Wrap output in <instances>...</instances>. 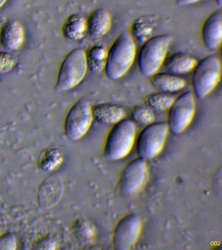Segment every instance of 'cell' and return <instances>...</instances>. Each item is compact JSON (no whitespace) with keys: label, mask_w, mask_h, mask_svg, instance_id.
I'll return each mask as SVG.
<instances>
[{"label":"cell","mask_w":222,"mask_h":250,"mask_svg":"<svg viewBox=\"0 0 222 250\" xmlns=\"http://www.w3.org/2000/svg\"><path fill=\"white\" fill-rule=\"evenodd\" d=\"M191 76V85L195 97L202 99L214 91L220 83L222 64L214 55L204 57L198 61Z\"/></svg>","instance_id":"cell-4"},{"label":"cell","mask_w":222,"mask_h":250,"mask_svg":"<svg viewBox=\"0 0 222 250\" xmlns=\"http://www.w3.org/2000/svg\"><path fill=\"white\" fill-rule=\"evenodd\" d=\"M148 176L146 160L139 157L130 160L122 168L118 181V190L122 197H130L137 194Z\"/></svg>","instance_id":"cell-9"},{"label":"cell","mask_w":222,"mask_h":250,"mask_svg":"<svg viewBox=\"0 0 222 250\" xmlns=\"http://www.w3.org/2000/svg\"><path fill=\"white\" fill-rule=\"evenodd\" d=\"M175 98L170 93L161 92L150 94L145 97V102L150 108L158 111H164L168 110Z\"/></svg>","instance_id":"cell-20"},{"label":"cell","mask_w":222,"mask_h":250,"mask_svg":"<svg viewBox=\"0 0 222 250\" xmlns=\"http://www.w3.org/2000/svg\"><path fill=\"white\" fill-rule=\"evenodd\" d=\"M196 97L192 92H184L175 97L167 110V126L169 132L178 135L184 132L194 118Z\"/></svg>","instance_id":"cell-7"},{"label":"cell","mask_w":222,"mask_h":250,"mask_svg":"<svg viewBox=\"0 0 222 250\" xmlns=\"http://www.w3.org/2000/svg\"><path fill=\"white\" fill-rule=\"evenodd\" d=\"M202 44L210 50L218 49L222 41V12L216 10L210 13L202 23L201 29Z\"/></svg>","instance_id":"cell-11"},{"label":"cell","mask_w":222,"mask_h":250,"mask_svg":"<svg viewBox=\"0 0 222 250\" xmlns=\"http://www.w3.org/2000/svg\"><path fill=\"white\" fill-rule=\"evenodd\" d=\"M169 130L166 123L153 122L143 127L136 136V151L141 159L151 160L164 147Z\"/></svg>","instance_id":"cell-6"},{"label":"cell","mask_w":222,"mask_h":250,"mask_svg":"<svg viewBox=\"0 0 222 250\" xmlns=\"http://www.w3.org/2000/svg\"><path fill=\"white\" fill-rule=\"evenodd\" d=\"M200 1V0H176V3L179 6H188L192 5Z\"/></svg>","instance_id":"cell-24"},{"label":"cell","mask_w":222,"mask_h":250,"mask_svg":"<svg viewBox=\"0 0 222 250\" xmlns=\"http://www.w3.org/2000/svg\"><path fill=\"white\" fill-rule=\"evenodd\" d=\"M136 124L124 118L112 125L105 141L104 155L107 159L117 161L126 157L135 145Z\"/></svg>","instance_id":"cell-2"},{"label":"cell","mask_w":222,"mask_h":250,"mask_svg":"<svg viewBox=\"0 0 222 250\" xmlns=\"http://www.w3.org/2000/svg\"><path fill=\"white\" fill-rule=\"evenodd\" d=\"M92 106L87 100L76 102L66 115L64 131L69 140L77 141L84 136L92 125Z\"/></svg>","instance_id":"cell-8"},{"label":"cell","mask_w":222,"mask_h":250,"mask_svg":"<svg viewBox=\"0 0 222 250\" xmlns=\"http://www.w3.org/2000/svg\"><path fill=\"white\" fill-rule=\"evenodd\" d=\"M87 33L91 38L98 39L104 37L112 25V18L108 10L97 9L86 19Z\"/></svg>","instance_id":"cell-12"},{"label":"cell","mask_w":222,"mask_h":250,"mask_svg":"<svg viewBox=\"0 0 222 250\" xmlns=\"http://www.w3.org/2000/svg\"><path fill=\"white\" fill-rule=\"evenodd\" d=\"M108 49L102 44L91 46L87 52L86 60L88 69L94 72L104 70L107 58Z\"/></svg>","instance_id":"cell-18"},{"label":"cell","mask_w":222,"mask_h":250,"mask_svg":"<svg viewBox=\"0 0 222 250\" xmlns=\"http://www.w3.org/2000/svg\"><path fill=\"white\" fill-rule=\"evenodd\" d=\"M17 64V57L11 53L0 52V74L11 71Z\"/></svg>","instance_id":"cell-22"},{"label":"cell","mask_w":222,"mask_h":250,"mask_svg":"<svg viewBox=\"0 0 222 250\" xmlns=\"http://www.w3.org/2000/svg\"><path fill=\"white\" fill-rule=\"evenodd\" d=\"M197 62L198 60L194 57L177 52L167 56L162 66L166 72L181 76L191 73Z\"/></svg>","instance_id":"cell-15"},{"label":"cell","mask_w":222,"mask_h":250,"mask_svg":"<svg viewBox=\"0 0 222 250\" xmlns=\"http://www.w3.org/2000/svg\"><path fill=\"white\" fill-rule=\"evenodd\" d=\"M141 231V222L135 213L121 219L115 226L112 235L113 247L116 250H128L138 242Z\"/></svg>","instance_id":"cell-10"},{"label":"cell","mask_w":222,"mask_h":250,"mask_svg":"<svg viewBox=\"0 0 222 250\" xmlns=\"http://www.w3.org/2000/svg\"><path fill=\"white\" fill-rule=\"evenodd\" d=\"M153 29V23L151 21L147 18L140 17L132 23L129 33L136 43L141 44L152 37Z\"/></svg>","instance_id":"cell-19"},{"label":"cell","mask_w":222,"mask_h":250,"mask_svg":"<svg viewBox=\"0 0 222 250\" xmlns=\"http://www.w3.org/2000/svg\"><path fill=\"white\" fill-rule=\"evenodd\" d=\"M137 46L130 33L122 31L107 53L104 73L109 79H120L131 68L137 56Z\"/></svg>","instance_id":"cell-1"},{"label":"cell","mask_w":222,"mask_h":250,"mask_svg":"<svg viewBox=\"0 0 222 250\" xmlns=\"http://www.w3.org/2000/svg\"><path fill=\"white\" fill-rule=\"evenodd\" d=\"M24 30L19 21H7L0 30V41L4 48L9 50H17L24 42Z\"/></svg>","instance_id":"cell-14"},{"label":"cell","mask_w":222,"mask_h":250,"mask_svg":"<svg viewBox=\"0 0 222 250\" xmlns=\"http://www.w3.org/2000/svg\"><path fill=\"white\" fill-rule=\"evenodd\" d=\"M16 247L15 236L11 233H5L0 236V250H13Z\"/></svg>","instance_id":"cell-23"},{"label":"cell","mask_w":222,"mask_h":250,"mask_svg":"<svg viewBox=\"0 0 222 250\" xmlns=\"http://www.w3.org/2000/svg\"><path fill=\"white\" fill-rule=\"evenodd\" d=\"M129 119L136 125L145 126L155 122V115L153 109L147 105H136L130 111Z\"/></svg>","instance_id":"cell-21"},{"label":"cell","mask_w":222,"mask_h":250,"mask_svg":"<svg viewBox=\"0 0 222 250\" xmlns=\"http://www.w3.org/2000/svg\"><path fill=\"white\" fill-rule=\"evenodd\" d=\"M171 37L169 35H158L150 37L141 44L137 52L138 69L142 75L151 77L159 72L166 58Z\"/></svg>","instance_id":"cell-3"},{"label":"cell","mask_w":222,"mask_h":250,"mask_svg":"<svg viewBox=\"0 0 222 250\" xmlns=\"http://www.w3.org/2000/svg\"><path fill=\"white\" fill-rule=\"evenodd\" d=\"M216 3L218 4V5L221 6L222 4V0H215Z\"/></svg>","instance_id":"cell-26"},{"label":"cell","mask_w":222,"mask_h":250,"mask_svg":"<svg viewBox=\"0 0 222 250\" xmlns=\"http://www.w3.org/2000/svg\"><path fill=\"white\" fill-rule=\"evenodd\" d=\"M7 1V0H0V9L5 5V3H6Z\"/></svg>","instance_id":"cell-25"},{"label":"cell","mask_w":222,"mask_h":250,"mask_svg":"<svg viewBox=\"0 0 222 250\" xmlns=\"http://www.w3.org/2000/svg\"><path fill=\"white\" fill-rule=\"evenodd\" d=\"M93 120L105 125H114L126 118L125 109L120 105L101 103L92 107Z\"/></svg>","instance_id":"cell-13"},{"label":"cell","mask_w":222,"mask_h":250,"mask_svg":"<svg viewBox=\"0 0 222 250\" xmlns=\"http://www.w3.org/2000/svg\"><path fill=\"white\" fill-rule=\"evenodd\" d=\"M150 82L155 89L166 93L181 91L186 85L184 78L168 72H157L151 76Z\"/></svg>","instance_id":"cell-16"},{"label":"cell","mask_w":222,"mask_h":250,"mask_svg":"<svg viewBox=\"0 0 222 250\" xmlns=\"http://www.w3.org/2000/svg\"><path fill=\"white\" fill-rule=\"evenodd\" d=\"M62 33L68 40H81L87 33L86 19L79 14L70 15L64 23Z\"/></svg>","instance_id":"cell-17"},{"label":"cell","mask_w":222,"mask_h":250,"mask_svg":"<svg viewBox=\"0 0 222 250\" xmlns=\"http://www.w3.org/2000/svg\"><path fill=\"white\" fill-rule=\"evenodd\" d=\"M87 66L85 51L75 48L66 56L60 66L56 81L58 91H67L77 87L86 76Z\"/></svg>","instance_id":"cell-5"}]
</instances>
